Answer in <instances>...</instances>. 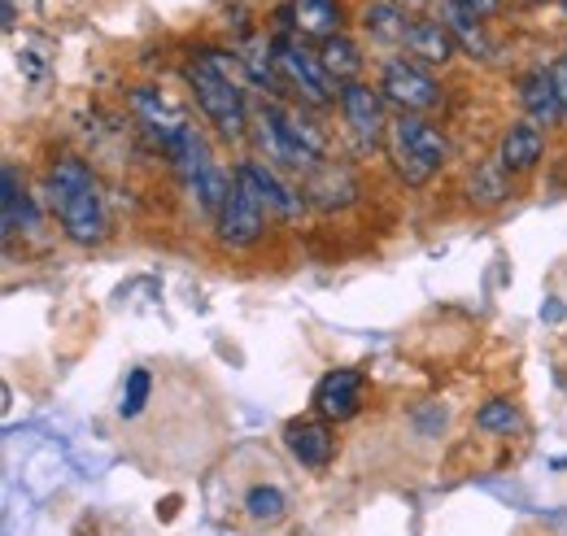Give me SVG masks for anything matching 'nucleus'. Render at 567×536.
<instances>
[{
  "instance_id": "obj_1",
  "label": "nucleus",
  "mask_w": 567,
  "mask_h": 536,
  "mask_svg": "<svg viewBox=\"0 0 567 536\" xmlns=\"http://www.w3.org/2000/svg\"><path fill=\"white\" fill-rule=\"evenodd\" d=\"M184 79L193 83L202 114L210 118L214 132L223 135V140H240V135L249 132V114L254 110L245 101V83H254V79H249V70H245L240 58H227L218 49H202L188 62Z\"/></svg>"
},
{
  "instance_id": "obj_2",
  "label": "nucleus",
  "mask_w": 567,
  "mask_h": 536,
  "mask_svg": "<svg viewBox=\"0 0 567 536\" xmlns=\"http://www.w3.org/2000/svg\"><path fill=\"white\" fill-rule=\"evenodd\" d=\"M49 205L74 245L92 249L110 236V209L101 197V184L79 157H62L49 166Z\"/></svg>"
},
{
  "instance_id": "obj_3",
  "label": "nucleus",
  "mask_w": 567,
  "mask_h": 536,
  "mask_svg": "<svg viewBox=\"0 0 567 536\" xmlns=\"http://www.w3.org/2000/svg\"><path fill=\"white\" fill-rule=\"evenodd\" d=\"M445 153H450V144H445V135L436 132L432 123L424 118H393L389 123V157H393V171H398V179L406 184V188H424L432 184V175L441 171V162H445Z\"/></svg>"
},
{
  "instance_id": "obj_4",
  "label": "nucleus",
  "mask_w": 567,
  "mask_h": 536,
  "mask_svg": "<svg viewBox=\"0 0 567 536\" xmlns=\"http://www.w3.org/2000/svg\"><path fill=\"white\" fill-rule=\"evenodd\" d=\"M171 162H175V171L184 175V188L197 197V205L210 214V218H218V209H223V202H227V193H231V179L214 166L210 148H206V140L188 127V135L171 148Z\"/></svg>"
},
{
  "instance_id": "obj_5",
  "label": "nucleus",
  "mask_w": 567,
  "mask_h": 536,
  "mask_svg": "<svg viewBox=\"0 0 567 536\" xmlns=\"http://www.w3.org/2000/svg\"><path fill=\"white\" fill-rule=\"evenodd\" d=\"M214 223H218V245L223 249H249L267 231V209L254 202V193L240 179H231V193H227Z\"/></svg>"
},
{
  "instance_id": "obj_6",
  "label": "nucleus",
  "mask_w": 567,
  "mask_h": 536,
  "mask_svg": "<svg viewBox=\"0 0 567 536\" xmlns=\"http://www.w3.org/2000/svg\"><path fill=\"white\" fill-rule=\"evenodd\" d=\"M276 62H280V74L310 101V105H328L332 96H341V87L332 83V74L323 70V62L315 53H306L301 44L292 40H276Z\"/></svg>"
},
{
  "instance_id": "obj_7",
  "label": "nucleus",
  "mask_w": 567,
  "mask_h": 536,
  "mask_svg": "<svg viewBox=\"0 0 567 536\" xmlns=\"http://www.w3.org/2000/svg\"><path fill=\"white\" fill-rule=\"evenodd\" d=\"M249 132H254V144H258V153L267 157V166H280V171H297V175H310L319 162H310L292 140L288 132L280 127V118H276V105L267 101V105H254V114H249Z\"/></svg>"
},
{
  "instance_id": "obj_8",
  "label": "nucleus",
  "mask_w": 567,
  "mask_h": 536,
  "mask_svg": "<svg viewBox=\"0 0 567 536\" xmlns=\"http://www.w3.org/2000/svg\"><path fill=\"white\" fill-rule=\"evenodd\" d=\"M380 92H384V101L402 105L406 114H424V110H436V105H441V87H436L432 74L420 70L415 62H389V66H384V79H380Z\"/></svg>"
},
{
  "instance_id": "obj_9",
  "label": "nucleus",
  "mask_w": 567,
  "mask_h": 536,
  "mask_svg": "<svg viewBox=\"0 0 567 536\" xmlns=\"http://www.w3.org/2000/svg\"><path fill=\"white\" fill-rule=\"evenodd\" d=\"M236 179L254 193V202L267 209V218H297L301 214V193L297 188H288L280 175H276V166H267V162H240L236 166Z\"/></svg>"
},
{
  "instance_id": "obj_10",
  "label": "nucleus",
  "mask_w": 567,
  "mask_h": 536,
  "mask_svg": "<svg viewBox=\"0 0 567 536\" xmlns=\"http://www.w3.org/2000/svg\"><path fill=\"white\" fill-rule=\"evenodd\" d=\"M132 110H136V118L153 132V140H157L166 153H171V148L188 135V127H193L157 87H136V92H132Z\"/></svg>"
},
{
  "instance_id": "obj_11",
  "label": "nucleus",
  "mask_w": 567,
  "mask_h": 536,
  "mask_svg": "<svg viewBox=\"0 0 567 536\" xmlns=\"http://www.w3.org/2000/svg\"><path fill=\"white\" fill-rule=\"evenodd\" d=\"M341 110H346V123H350L358 144H375L380 135L389 132L384 92H371L367 83H346L341 87Z\"/></svg>"
},
{
  "instance_id": "obj_12",
  "label": "nucleus",
  "mask_w": 567,
  "mask_h": 536,
  "mask_svg": "<svg viewBox=\"0 0 567 536\" xmlns=\"http://www.w3.org/2000/svg\"><path fill=\"white\" fill-rule=\"evenodd\" d=\"M362 393H367V380H362L358 371H350V367H341V371H328V375L319 380L315 405H319L323 419L346 423V419H354L358 410H362Z\"/></svg>"
},
{
  "instance_id": "obj_13",
  "label": "nucleus",
  "mask_w": 567,
  "mask_h": 536,
  "mask_svg": "<svg viewBox=\"0 0 567 536\" xmlns=\"http://www.w3.org/2000/svg\"><path fill=\"white\" fill-rule=\"evenodd\" d=\"M301 197L319 209H346L358 197L354 171L337 162H319L310 175H301Z\"/></svg>"
},
{
  "instance_id": "obj_14",
  "label": "nucleus",
  "mask_w": 567,
  "mask_h": 536,
  "mask_svg": "<svg viewBox=\"0 0 567 536\" xmlns=\"http://www.w3.org/2000/svg\"><path fill=\"white\" fill-rule=\"evenodd\" d=\"M284 445H288V454L301 463V467H328L332 463V454H337V441H332V432L323 427V423H310V419H292L288 427H284Z\"/></svg>"
},
{
  "instance_id": "obj_15",
  "label": "nucleus",
  "mask_w": 567,
  "mask_h": 536,
  "mask_svg": "<svg viewBox=\"0 0 567 536\" xmlns=\"http://www.w3.org/2000/svg\"><path fill=\"white\" fill-rule=\"evenodd\" d=\"M542 153H546V135H542L537 123H515L511 132L502 135V144H497V162H502L511 175L533 171V166L542 162Z\"/></svg>"
},
{
  "instance_id": "obj_16",
  "label": "nucleus",
  "mask_w": 567,
  "mask_h": 536,
  "mask_svg": "<svg viewBox=\"0 0 567 536\" xmlns=\"http://www.w3.org/2000/svg\"><path fill=\"white\" fill-rule=\"evenodd\" d=\"M519 96H524V110H528V118H533L537 127H550V123L567 118V110H564V101H559V87H555V74H550V70L528 74V79H524V87H519Z\"/></svg>"
},
{
  "instance_id": "obj_17",
  "label": "nucleus",
  "mask_w": 567,
  "mask_h": 536,
  "mask_svg": "<svg viewBox=\"0 0 567 536\" xmlns=\"http://www.w3.org/2000/svg\"><path fill=\"white\" fill-rule=\"evenodd\" d=\"M0 179H4L0 202H4V240H9V236H18V231H31V227L40 223V214H35V202H31V193H27L22 175H18V166H4Z\"/></svg>"
},
{
  "instance_id": "obj_18",
  "label": "nucleus",
  "mask_w": 567,
  "mask_h": 536,
  "mask_svg": "<svg viewBox=\"0 0 567 536\" xmlns=\"http://www.w3.org/2000/svg\"><path fill=\"white\" fill-rule=\"evenodd\" d=\"M402 44H406L411 58H420L427 66H441V62L454 58V35H450L445 22H411Z\"/></svg>"
},
{
  "instance_id": "obj_19",
  "label": "nucleus",
  "mask_w": 567,
  "mask_h": 536,
  "mask_svg": "<svg viewBox=\"0 0 567 536\" xmlns=\"http://www.w3.org/2000/svg\"><path fill=\"white\" fill-rule=\"evenodd\" d=\"M441 22L450 27L454 40H463V49H467L472 58H489V40H485V31H481V13H472L463 0H445V4H441Z\"/></svg>"
},
{
  "instance_id": "obj_20",
  "label": "nucleus",
  "mask_w": 567,
  "mask_h": 536,
  "mask_svg": "<svg viewBox=\"0 0 567 536\" xmlns=\"http://www.w3.org/2000/svg\"><path fill=\"white\" fill-rule=\"evenodd\" d=\"M292 22L306 31V35H323L332 40L341 31V4L337 0H292Z\"/></svg>"
},
{
  "instance_id": "obj_21",
  "label": "nucleus",
  "mask_w": 567,
  "mask_h": 536,
  "mask_svg": "<svg viewBox=\"0 0 567 536\" xmlns=\"http://www.w3.org/2000/svg\"><path fill=\"white\" fill-rule=\"evenodd\" d=\"M319 62H323V70L332 74L337 87H346V83H354L358 66H362V53H358V44L350 40V35H332V40H323Z\"/></svg>"
},
{
  "instance_id": "obj_22",
  "label": "nucleus",
  "mask_w": 567,
  "mask_h": 536,
  "mask_svg": "<svg viewBox=\"0 0 567 536\" xmlns=\"http://www.w3.org/2000/svg\"><path fill=\"white\" fill-rule=\"evenodd\" d=\"M362 27H367L375 40H384V44H402L411 22H406V13H402L393 0H375V4L362 9Z\"/></svg>"
},
{
  "instance_id": "obj_23",
  "label": "nucleus",
  "mask_w": 567,
  "mask_h": 536,
  "mask_svg": "<svg viewBox=\"0 0 567 536\" xmlns=\"http://www.w3.org/2000/svg\"><path fill=\"white\" fill-rule=\"evenodd\" d=\"M236 58L245 62L249 70V79L258 83V87H276V79H280V62H276V44H267V40H258V35H249L240 49H236Z\"/></svg>"
},
{
  "instance_id": "obj_24",
  "label": "nucleus",
  "mask_w": 567,
  "mask_h": 536,
  "mask_svg": "<svg viewBox=\"0 0 567 536\" xmlns=\"http://www.w3.org/2000/svg\"><path fill=\"white\" fill-rule=\"evenodd\" d=\"M467 197H472L476 205H502L506 197H511V171H506L502 162H485V166L472 175Z\"/></svg>"
},
{
  "instance_id": "obj_25",
  "label": "nucleus",
  "mask_w": 567,
  "mask_h": 536,
  "mask_svg": "<svg viewBox=\"0 0 567 536\" xmlns=\"http://www.w3.org/2000/svg\"><path fill=\"white\" fill-rule=\"evenodd\" d=\"M245 511H249L254 524H276L288 511V497H284L280 484H254L249 497H245Z\"/></svg>"
},
{
  "instance_id": "obj_26",
  "label": "nucleus",
  "mask_w": 567,
  "mask_h": 536,
  "mask_svg": "<svg viewBox=\"0 0 567 536\" xmlns=\"http://www.w3.org/2000/svg\"><path fill=\"white\" fill-rule=\"evenodd\" d=\"M476 423H481V432H489V436H515V432L524 427V414L506 402V398H494V402H485L476 410Z\"/></svg>"
},
{
  "instance_id": "obj_27",
  "label": "nucleus",
  "mask_w": 567,
  "mask_h": 536,
  "mask_svg": "<svg viewBox=\"0 0 567 536\" xmlns=\"http://www.w3.org/2000/svg\"><path fill=\"white\" fill-rule=\"evenodd\" d=\"M148 389H153L148 371H144V367H136V371L127 375V389H123V402H118V414H123V419H136V414L144 410V402H148Z\"/></svg>"
},
{
  "instance_id": "obj_28",
  "label": "nucleus",
  "mask_w": 567,
  "mask_h": 536,
  "mask_svg": "<svg viewBox=\"0 0 567 536\" xmlns=\"http://www.w3.org/2000/svg\"><path fill=\"white\" fill-rule=\"evenodd\" d=\"M555 74V87H559V101H564V110H567V62H559V66L550 70Z\"/></svg>"
},
{
  "instance_id": "obj_29",
  "label": "nucleus",
  "mask_w": 567,
  "mask_h": 536,
  "mask_svg": "<svg viewBox=\"0 0 567 536\" xmlns=\"http://www.w3.org/2000/svg\"><path fill=\"white\" fill-rule=\"evenodd\" d=\"M463 4H467L472 13H481V18H489V13L497 9V0H463Z\"/></svg>"
},
{
  "instance_id": "obj_30",
  "label": "nucleus",
  "mask_w": 567,
  "mask_h": 536,
  "mask_svg": "<svg viewBox=\"0 0 567 536\" xmlns=\"http://www.w3.org/2000/svg\"><path fill=\"white\" fill-rule=\"evenodd\" d=\"M564 9H567V0H564Z\"/></svg>"
},
{
  "instance_id": "obj_31",
  "label": "nucleus",
  "mask_w": 567,
  "mask_h": 536,
  "mask_svg": "<svg viewBox=\"0 0 567 536\" xmlns=\"http://www.w3.org/2000/svg\"><path fill=\"white\" fill-rule=\"evenodd\" d=\"M564 62H567V58H564Z\"/></svg>"
}]
</instances>
